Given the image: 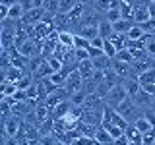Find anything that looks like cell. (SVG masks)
Masks as SVG:
<instances>
[{
  "mask_svg": "<svg viewBox=\"0 0 155 145\" xmlns=\"http://www.w3.org/2000/svg\"><path fill=\"white\" fill-rule=\"evenodd\" d=\"M116 112L122 116L128 124H134L136 120L140 118V106H138V103H136L132 97H128V99H126L124 103L116 108Z\"/></svg>",
  "mask_w": 155,
  "mask_h": 145,
  "instance_id": "6da1fadb",
  "label": "cell"
},
{
  "mask_svg": "<svg viewBox=\"0 0 155 145\" xmlns=\"http://www.w3.org/2000/svg\"><path fill=\"white\" fill-rule=\"evenodd\" d=\"M126 99H128V93H126L124 85H122V83H116V85L113 87V89L109 91V95L105 97V105L116 110V108H118V106L122 105Z\"/></svg>",
  "mask_w": 155,
  "mask_h": 145,
  "instance_id": "7a4b0ae2",
  "label": "cell"
},
{
  "mask_svg": "<svg viewBox=\"0 0 155 145\" xmlns=\"http://www.w3.org/2000/svg\"><path fill=\"white\" fill-rule=\"evenodd\" d=\"M103 124H110V126H118V128H122V130H126L128 128V122L120 116L118 112H116L114 108H110V106H107L105 105V108H103ZM101 124V126H103Z\"/></svg>",
  "mask_w": 155,
  "mask_h": 145,
  "instance_id": "3957f363",
  "label": "cell"
},
{
  "mask_svg": "<svg viewBox=\"0 0 155 145\" xmlns=\"http://www.w3.org/2000/svg\"><path fill=\"white\" fill-rule=\"evenodd\" d=\"M110 68H113V72L120 77V79H124V77H130V76H136L132 64H126V62L116 60V58H113V60H110Z\"/></svg>",
  "mask_w": 155,
  "mask_h": 145,
  "instance_id": "277c9868",
  "label": "cell"
},
{
  "mask_svg": "<svg viewBox=\"0 0 155 145\" xmlns=\"http://www.w3.org/2000/svg\"><path fill=\"white\" fill-rule=\"evenodd\" d=\"M21 126H23L21 120H19L18 116H12V118L4 120V132H2V135H6V137H18Z\"/></svg>",
  "mask_w": 155,
  "mask_h": 145,
  "instance_id": "5b68a950",
  "label": "cell"
},
{
  "mask_svg": "<svg viewBox=\"0 0 155 145\" xmlns=\"http://www.w3.org/2000/svg\"><path fill=\"white\" fill-rule=\"evenodd\" d=\"M43 16H45V8H31L29 12H25L21 23L23 25H29V27H35L37 23L43 21Z\"/></svg>",
  "mask_w": 155,
  "mask_h": 145,
  "instance_id": "8992f818",
  "label": "cell"
},
{
  "mask_svg": "<svg viewBox=\"0 0 155 145\" xmlns=\"http://www.w3.org/2000/svg\"><path fill=\"white\" fill-rule=\"evenodd\" d=\"M105 18H101V12L95 8H85L84 12V18H81L80 25H99Z\"/></svg>",
  "mask_w": 155,
  "mask_h": 145,
  "instance_id": "52a82bcc",
  "label": "cell"
},
{
  "mask_svg": "<svg viewBox=\"0 0 155 145\" xmlns=\"http://www.w3.org/2000/svg\"><path fill=\"white\" fill-rule=\"evenodd\" d=\"M120 83L124 85V89H126V93H128V97H136L142 91V83H140V79H138V76H130V77H124Z\"/></svg>",
  "mask_w": 155,
  "mask_h": 145,
  "instance_id": "ba28073f",
  "label": "cell"
},
{
  "mask_svg": "<svg viewBox=\"0 0 155 145\" xmlns=\"http://www.w3.org/2000/svg\"><path fill=\"white\" fill-rule=\"evenodd\" d=\"M72 101L68 99V101H62V103H58L54 108H52V118L54 120H62L64 116H68L70 114V110H72Z\"/></svg>",
  "mask_w": 155,
  "mask_h": 145,
  "instance_id": "9c48e42d",
  "label": "cell"
},
{
  "mask_svg": "<svg viewBox=\"0 0 155 145\" xmlns=\"http://www.w3.org/2000/svg\"><path fill=\"white\" fill-rule=\"evenodd\" d=\"M78 72H80V76L84 77V81L85 79H91L95 74V66H93V60H81V62H78Z\"/></svg>",
  "mask_w": 155,
  "mask_h": 145,
  "instance_id": "30bf717a",
  "label": "cell"
},
{
  "mask_svg": "<svg viewBox=\"0 0 155 145\" xmlns=\"http://www.w3.org/2000/svg\"><path fill=\"white\" fill-rule=\"evenodd\" d=\"M81 122H87V124L97 126V128H99V126L103 124V110H85Z\"/></svg>",
  "mask_w": 155,
  "mask_h": 145,
  "instance_id": "8fae6325",
  "label": "cell"
},
{
  "mask_svg": "<svg viewBox=\"0 0 155 145\" xmlns=\"http://www.w3.org/2000/svg\"><path fill=\"white\" fill-rule=\"evenodd\" d=\"M151 16H149V10H147V4H142V6H134V21L138 23V25H142V23L149 21Z\"/></svg>",
  "mask_w": 155,
  "mask_h": 145,
  "instance_id": "7c38bea8",
  "label": "cell"
},
{
  "mask_svg": "<svg viewBox=\"0 0 155 145\" xmlns=\"http://www.w3.org/2000/svg\"><path fill=\"white\" fill-rule=\"evenodd\" d=\"M78 35L93 41V39L99 37V25H80L78 27Z\"/></svg>",
  "mask_w": 155,
  "mask_h": 145,
  "instance_id": "4fadbf2b",
  "label": "cell"
},
{
  "mask_svg": "<svg viewBox=\"0 0 155 145\" xmlns=\"http://www.w3.org/2000/svg\"><path fill=\"white\" fill-rule=\"evenodd\" d=\"M136 25V21L134 19H120V21H116L113 23V27H114V33H118V35H128V31Z\"/></svg>",
  "mask_w": 155,
  "mask_h": 145,
  "instance_id": "5bb4252c",
  "label": "cell"
},
{
  "mask_svg": "<svg viewBox=\"0 0 155 145\" xmlns=\"http://www.w3.org/2000/svg\"><path fill=\"white\" fill-rule=\"evenodd\" d=\"M16 93H18V83H14L10 79H2V83H0V95L2 97H14Z\"/></svg>",
  "mask_w": 155,
  "mask_h": 145,
  "instance_id": "9a60e30c",
  "label": "cell"
},
{
  "mask_svg": "<svg viewBox=\"0 0 155 145\" xmlns=\"http://www.w3.org/2000/svg\"><path fill=\"white\" fill-rule=\"evenodd\" d=\"M128 39L132 43H138V41H145V39H147V33L143 31L142 29V25H138V23H136V25L130 29L128 31Z\"/></svg>",
  "mask_w": 155,
  "mask_h": 145,
  "instance_id": "2e32d148",
  "label": "cell"
},
{
  "mask_svg": "<svg viewBox=\"0 0 155 145\" xmlns=\"http://www.w3.org/2000/svg\"><path fill=\"white\" fill-rule=\"evenodd\" d=\"M114 35V27L110 21H107V19H103V21L99 23V37L105 39V41H109L110 37Z\"/></svg>",
  "mask_w": 155,
  "mask_h": 145,
  "instance_id": "e0dca14e",
  "label": "cell"
},
{
  "mask_svg": "<svg viewBox=\"0 0 155 145\" xmlns=\"http://www.w3.org/2000/svg\"><path fill=\"white\" fill-rule=\"evenodd\" d=\"M95 141L99 143V145H113L114 139L110 137V134L107 132L103 126H99V130H97V134H95Z\"/></svg>",
  "mask_w": 155,
  "mask_h": 145,
  "instance_id": "ac0fdd59",
  "label": "cell"
},
{
  "mask_svg": "<svg viewBox=\"0 0 155 145\" xmlns=\"http://www.w3.org/2000/svg\"><path fill=\"white\" fill-rule=\"evenodd\" d=\"M76 128L80 130V134H81V135H85V137H93V139H95V134H97V130H99L97 126H91V124H87V122H81V120L78 122V126H76Z\"/></svg>",
  "mask_w": 155,
  "mask_h": 145,
  "instance_id": "d6986e66",
  "label": "cell"
},
{
  "mask_svg": "<svg viewBox=\"0 0 155 145\" xmlns=\"http://www.w3.org/2000/svg\"><path fill=\"white\" fill-rule=\"evenodd\" d=\"M138 79H140V83H142V87L155 83V66H151V68H147L145 72H142V74L138 76Z\"/></svg>",
  "mask_w": 155,
  "mask_h": 145,
  "instance_id": "ffe728a7",
  "label": "cell"
},
{
  "mask_svg": "<svg viewBox=\"0 0 155 145\" xmlns=\"http://www.w3.org/2000/svg\"><path fill=\"white\" fill-rule=\"evenodd\" d=\"M74 39H76V33H70V31H60L58 33V43H60L62 47L74 48Z\"/></svg>",
  "mask_w": 155,
  "mask_h": 145,
  "instance_id": "44dd1931",
  "label": "cell"
},
{
  "mask_svg": "<svg viewBox=\"0 0 155 145\" xmlns=\"http://www.w3.org/2000/svg\"><path fill=\"white\" fill-rule=\"evenodd\" d=\"M78 4H80V0H60V2H58V14L68 16V14H70Z\"/></svg>",
  "mask_w": 155,
  "mask_h": 145,
  "instance_id": "7402d4cb",
  "label": "cell"
},
{
  "mask_svg": "<svg viewBox=\"0 0 155 145\" xmlns=\"http://www.w3.org/2000/svg\"><path fill=\"white\" fill-rule=\"evenodd\" d=\"M120 12H122V19H134V4L130 0H120Z\"/></svg>",
  "mask_w": 155,
  "mask_h": 145,
  "instance_id": "603a6c76",
  "label": "cell"
},
{
  "mask_svg": "<svg viewBox=\"0 0 155 145\" xmlns=\"http://www.w3.org/2000/svg\"><path fill=\"white\" fill-rule=\"evenodd\" d=\"M132 99L138 103V106H151V101H153V95H149L147 91H140L136 97H132Z\"/></svg>",
  "mask_w": 155,
  "mask_h": 145,
  "instance_id": "cb8c5ba5",
  "label": "cell"
},
{
  "mask_svg": "<svg viewBox=\"0 0 155 145\" xmlns=\"http://www.w3.org/2000/svg\"><path fill=\"white\" fill-rule=\"evenodd\" d=\"M134 126L140 130V134H142V135H143V134H147V132H151V130H155L153 126H151V122H149L145 116H140V118L134 122Z\"/></svg>",
  "mask_w": 155,
  "mask_h": 145,
  "instance_id": "d4e9b609",
  "label": "cell"
},
{
  "mask_svg": "<svg viewBox=\"0 0 155 145\" xmlns=\"http://www.w3.org/2000/svg\"><path fill=\"white\" fill-rule=\"evenodd\" d=\"M124 135H126V137H128V139H130V141H142V137H143V135H142V134H140V130H138V128H136V126H134V124H130V126H128V128H126V130H124Z\"/></svg>",
  "mask_w": 155,
  "mask_h": 145,
  "instance_id": "484cf974",
  "label": "cell"
},
{
  "mask_svg": "<svg viewBox=\"0 0 155 145\" xmlns=\"http://www.w3.org/2000/svg\"><path fill=\"white\" fill-rule=\"evenodd\" d=\"M105 19H107V21H110V23L120 21V19H122V12H120V8H110L109 12L105 14Z\"/></svg>",
  "mask_w": 155,
  "mask_h": 145,
  "instance_id": "4316f807",
  "label": "cell"
},
{
  "mask_svg": "<svg viewBox=\"0 0 155 145\" xmlns=\"http://www.w3.org/2000/svg\"><path fill=\"white\" fill-rule=\"evenodd\" d=\"M145 52L151 60H155V35H147L145 39Z\"/></svg>",
  "mask_w": 155,
  "mask_h": 145,
  "instance_id": "83f0119b",
  "label": "cell"
},
{
  "mask_svg": "<svg viewBox=\"0 0 155 145\" xmlns=\"http://www.w3.org/2000/svg\"><path fill=\"white\" fill-rule=\"evenodd\" d=\"M103 128H105L107 132L110 134V137H113V139H118V137H122V135H124V130H122V128H118V126H110V124H103Z\"/></svg>",
  "mask_w": 155,
  "mask_h": 145,
  "instance_id": "f1b7e54d",
  "label": "cell"
},
{
  "mask_svg": "<svg viewBox=\"0 0 155 145\" xmlns=\"http://www.w3.org/2000/svg\"><path fill=\"white\" fill-rule=\"evenodd\" d=\"M103 50H105V54L113 60V58H116V54H118V48H116V45L113 41H105V47H103Z\"/></svg>",
  "mask_w": 155,
  "mask_h": 145,
  "instance_id": "f546056e",
  "label": "cell"
},
{
  "mask_svg": "<svg viewBox=\"0 0 155 145\" xmlns=\"http://www.w3.org/2000/svg\"><path fill=\"white\" fill-rule=\"evenodd\" d=\"M89 47H91V41H89V39H85V37H81V35H78V33H76L74 48H85V50H89Z\"/></svg>",
  "mask_w": 155,
  "mask_h": 145,
  "instance_id": "4dcf8cb0",
  "label": "cell"
},
{
  "mask_svg": "<svg viewBox=\"0 0 155 145\" xmlns=\"http://www.w3.org/2000/svg\"><path fill=\"white\" fill-rule=\"evenodd\" d=\"M56 141H58V137L54 134H47L37 139V145H56Z\"/></svg>",
  "mask_w": 155,
  "mask_h": 145,
  "instance_id": "1f68e13d",
  "label": "cell"
},
{
  "mask_svg": "<svg viewBox=\"0 0 155 145\" xmlns=\"http://www.w3.org/2000/svg\"><path fill=\"white\" fill-rule=\"evenodd\" d=\"M116 60H122V62H126V64H132L134 56H132V52H130V48H122V50H118Z\"/></svg>",
  "mask_w": 155,
  "mask_h": 145,
  "instance_id": "d6a6232c",
  "label": "cell"
},
{
  "mask_svg": "<svg viewBox=\"0 0 155 145\" xmlns=\"http://www.w3.org/2000/svg\"><path fill=\"white\" fill-rule=\"evenodd\" d=\"M70 145H99V143H97L93 137H85V135H80V137L72 139Z\"/></svg>",
  "mask_w": 155,
  "mask_h": 145,
  "instance_id": "836d02e7",
  "label": "cell"
},
{
  "mask_svg": "<svg viewBox=\"0 0 155 145\" xmlns=\"http://www.w3.org/2000/svg\"><path fill=\"white\" fill-rule=\"evenodd\" d=\"M74 56H76V62L89 60V50H85V48H74Z\"/></svg>",
  "mask_w": 155,
  "mask_h": 145,
  "instance_id": "e575fe53",
  "label": "cell"
},
{
  "mask_svg": "<svg viewBox=\"0 0 155 145\" xmlns=\"http://www.w3.org/2000/svg\"><path fill=\"white\" fill-rule=\"evenodd\" d=\"M103 56H107L103 48H97V47H89V58H91V60H95V58H103Z\"/></svg>",
  "mask_w": 155,
  "mask_h": 145,
  "instance_id": "d590c367",
  "label": "cell"
},
{
  "mask_svg": "<svg viewBox=\"0 0 155 145\" xmlns=\"http://www.w3.org/2000/svg\"><path fill=\"white\" fill-rule=\"evenodd\" d=\"M8 12H10V8H8V6H2V4H0V21L8 19Z\"/></svg>",
  "mask_w": 155,
  "mask_h": 145,
  "instance_id": "8d00e7d4",
  "label": "cell"
},
{
  "mask_svg": "<svg viewBox=\"0 0 155 145\" xmlns=\"http://www.w3.org/2000/svg\"><path fill=\"white\" fill-rule=\"evenodd\" d=\"M91 47H97V48H103L105 47V39H101V37H97L91 41Z\"/></svg>",
  "mask_w": 155,
  "mask_h": 145,
  "instance_id": "74e56055",
  "label": "cell"
},
{
  "mask_svg": "<svg viewBox=\"0 0 155 145\" xmlns=\"http://www.w3.org/2000/svg\"><path fill=\"white\" fill-rule=\"evenodd\" d=\"M113 145H130V139L126 137V135H122V137H118V139H114Z\"/></svg>",
  "mask_w": 155,
  "mask_h": 145,
  "instance_id": "f35d334b",
  "label": "cell"
},
{
  "mask_svg": "<svg viewBox=\"0 0 155 145\" xmlns=\"http://www.w3.org/2000/svg\"><path fill=\"white\" fill-rule=\"evenodd\" d=\"M19 2V0H0V4H2V6H16V4Z\"/></svg>",
  "mask_w": 155,
  "mask_h": 145,
  "instance_id": "ab89813d",
  "label": "cell"
},
{
  "mask_svg": "<svg viewBox=\"0 0 155 145\" xmlns=\"http://www.w3.org/2000/svg\"><path fill=\"white\" fill-rule=\"evenodd\" d=\"M142 89H143V91H147L149 95H155V83H151V85H143Z\"/></svg>",
  "mask_w": 155,
  "mask_h": 145,
  "instance_id": "60d3db41",
  "label": "cell"
},
{
  "mask_svg": "<svg viewBox=\"0 0 155 145\" xmlns=\"http://www.w3.org/2000/svg\"><path fill=\"white\" fill-rule=\"evenodd\" d=\"M147 10H149V16L155 19V2H147Z\"/></svg>",
  "mask_w": 155,
  "mask_h": 145,
  "instance_id": "b9f144b4",
  "label": "cell"
},
{
  "mask_svg": "<svg viewBox=\"0 0 155 145\" xmlns=\"http://www.w3.org/2000/svg\"><path fill=\"white\" fill-rule=\"evenodd\" d=\"M33 8H45V0H33Z\"/></svg>",
  "mask_w": 155,
  "mask_h": 145,
  "instance_id": "7bdbcfd3",
  "label": "cell"
},
{
  "mask_svg": "<svg viewBox=\"0 0 155 145\" xmlns=\"http://www.w3.org/2000/svg\"><path fill=\"white\" fill-rule=\"evenodd\" d=\"M151 108H155V95H153V101H151Z\"/></svg>",
  "mask_w": 155,
  "mask_h": 145,
  "instance_id": "ee69618b",
  "label": "cell"
},
{
  "mask_svg": "<svg viewBox=\"0 0 155 145\" xmlns=\"http://www.w3.org/2000/svg\"><path fill=\"white\" fill-rule=\"evenodd\" d=\"M149 2H155V0H149Z\"/></svg>",
  "mask_w": 155,
  "mask_h": 145,
  "instance_id": "f6af8a7d",
  "label": "cell"
},
{
  "mask_svg": "<svg viewBox=\"0 0 155 145\" xmlns=\"http://www.w3.org/2000/svg\"><path fill=\"white\" fill-rule=\"evenodd\" d=\"M58 2H60V0H58Z\"/></svg>",
  "mask_w": 155,
  "mask_h": 145,
  "instance_id": "bcb514c9",
  "label": "cell"
}]
</instances>
